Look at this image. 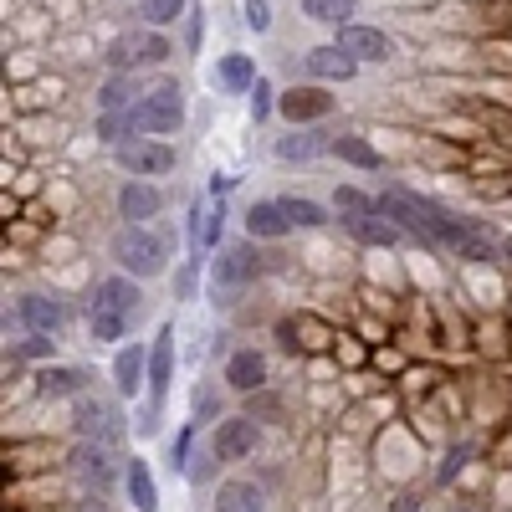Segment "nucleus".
<instances>
[{
	"instance_id": "1",
	"label": "nucleus",
	"mask_w": 512,
	"mask_h": 512,
	"mask_svg": "<svg viewBox=\"0 0 512 512\" xmlns=\"http://www.w3.org/2000/svg\"><path fill=\"white\" fill-rule=\"evenodd\" d=\"M139 308V287L134 277H103L93 303H88V323H93V338L98 344H113V338H123L128 318H134Z\"/></svg>"
},
{
	"instance_id": "2",
	"label": "nucleus",
	"mask_w": 512,
	"mask_h": 512,
	"mask_svg": "<svg viewBox=\"0 0 512 512\" xmlns=\"http://www.w3.org/2000/svg\"><path fill=\"white\" fill-rule=\"evenodd\" d=\"M113 256L128 277H159L164 272V241L149 236L144 226H123L113 236Z\"/></svg>"
},
{
	"instance_id": "3",
	"label": "nucleus",
	"mask_w": 512,
	"mask_h": 512,
	"mask_svg": "<svg viewBox=\"0 0 512 512\" xmlns=\"http://www.w3.org/2000/svg\"><path fill=\"white\" fill-rule=\"evenodd\" d=\"M180 118H185V98H180L175 82H159V88H149V93L139 98V108H134V128H139V134H175Z\"/></svg>"
},
{
	"instance_id": "4",
	"label": "nucleus",
	"mask_w": 512,
	"mask_h": 512,
	"mask_svg": "<svg viewBox=\"0 0 512 512\" xmlns=\"http://www.w3.org/2000/svg\"><path fill=\"white\" fill-rule=\"evenodd\" d=\"M118 159H123V169H134V175H169V169H175V149L164 139H123Z\"/></svg>"
},
{
	"instance_id": "5",
	"label": "nucleus",
	"mask_w": 512,
	"mask_h": 512,
	"mask_svg": "<svg viewBox=\"0 0 512 512\" xmlns=\"http://www.w3.org/2000/svg\"><path fill=\"white\" fill-rule=\"evenodd\" d=\"M256 420L251 415H231V420H221L216 425V436H210V451H216V461H241V456H251L256 451Z\"/></svg>"
},
{
	"instance_id": "6",
	"label": "nucleus",
	"mask_w": 512,
	"mask_h": 512,
	"mask_svg": "<svg viewBox=\"0 0 512 512\" xmlns=\"http://www.w3.org/2000/svg\"><path fill=\"white\" fill-rule=\"evenodd\" d=\"M169 57V41L164 36H123L113 47V67H159Z\"/></svg>"
},
{
	"instance_id": "7",
	"label": "nucleus",
	"mask_w": 512,
	"mask_h": 512,
	"mask_svg": "<svg viewBox=\"0 0 512 512\" xmlns=\"http://www.w3.org/2000/svg\"><path fill=\"white\" fill-rule=\"evenodd\" d=\"M77 431L88 436V441H103V446H118L123 441V415L113 410V405H103V400H93V405H82V415H77Z\"/></svg>"
},
{
	"instance_id": "8",
	"label": "nucleus",
	"mask_w": 512,
	"mask_h": 512,
	"mask_svg": "<svg viewBox=\"0 0 512 512\" xmlns=\"http://www.w3.org/2000/svg\"><path fill=\"white\" fill-rule=\"evenodd\" d=\"M169 374H175V328H159L154 354H149V395H154V405L169 395Z\"/></svg>"
},
{
	"instance_id": "9",
	"label": "nucleus",
	"mask_w": 512,
	"mask_h": 512,
	"mask_svg": "<svg viewBox=\"0 0 512 512\" xmlns=\"http://www.w3.org/2000/svg\"><path fill=\"white\" fill-rule=\"evenodd\" d=\"M338 47H344L354 62H384V57H390V36L374 31V26H344Z\"/></svg>"
},
{
	"instance_id": "10",
	"label": "nucleus",
	"mask_w": 512,
	"mask_h": 512,
	"mask_svg": "<svg viewBox=\"0 0 512 512\" xmlns=\"http://www.w3.org/2000/svg\"><path fill=\"white\" fill-rule=\"evenodd\" d=\"M21 323H26L31 333L57 338V333H62V323H67V308L57 303V297H21Z\"/></svg>"
},
{
	"instance_id": "11",
	"label": "nucleus",
	"mask_w": 512,
	"mask_h": 512,
	"mask_svg": "<svg viewBox=\"0 0 512 512\" xmlns=\"http://www.w3.org/2000/svg\"><path fill=\"white\" fill-rule=\"evenodd\" d=\"M256 267H262V262H256L251 246H226V251L216 256V282H221V287H241V282L256 277Z\"/></svg>"
},
{
	"instance_id": "12",
	"label": "nucleus",
	"mask_w": 512,
	"mask_h": 512,
	"mask_svg": "<svg viewBox=\"0 0 512 512\" xmlns=\"http://www.w3.org/2000/svg\"><path fill=\"white\" fill-rule=\"evenodd\" d=\"M82 390H88V374H82V369L52 364V369H41V374H36V395H47V400H62V395H82Z\"/></svg>"
},
{
	"instance_id": "13",
	"label": "nucleus",
	"mask_w": 512,
	"mask_h": 512,
	"mask_svg": "<svg viewBox=\"0 0 512 512\" xmlns=\"http://www.w3.org/2000/svg\"><path fill=\"white\" fill-rule=\"evenodd\" d=\"M344 226H349L359 241H369V246H400V236H405L390 216H379V205L369 210V216H349Z\"/></svg>"
},
{
	"instance_id": "14",
	"label": "nucleus",
	"mask_w": 512,
	"mask_h": 512,
	"mask_svg": "<svg viewBox=\"0 0 512 512\" xmlns=\"http://www.w3.org/2000/svg\"><path fill=\"white\" fill-rule=\"evenodd\" d=\"M303 67L313 72V77H333V82H349L354 77V57L344 52V47H313L308 57H303Z\"/></svg>"
},
{
	"instance_id": "15",
	"label": "nucleus",
	"mask_w": 512,
	"mask_h": 512,
	"mask_svg": "<svg viewBox=\"0 0 512 512\" xmlns=\"http://www.w3.org/2000/svg\"><path fill=\"white\" fill-rule=\"evenodd\" d=\"M246 231H251V241H256V236H287L292 221H287L282 200H256V205L246 210Z\"/></svg>"
},
{
	"instance_id": "16",
	"label": "nucleus",
	"mask_w": 512,
	"mask_h": 512,
	"mask_svg": "<svg viewBox=\"0 0 512 512\" xmlns=\"http://www.w3.org/2000/svg\"><path fill=\"white\" fill-rule=\"evenodd\" d=\"M328 108H333V98H328V93H318V88H292V93H282V113H287L292 123L323 118Z\"/></svg>"
},
{
	"instance_id": "17",
	"label": "nucleus",
	"mask_w": 512,
	"mask_h": 512,
	"mask_svg": "<svg viewBox=\"0 0 512 512\" xmlns=\"http://www.w3.org/2000/svg\"><path fill=\"white\" fill-rule=\"evenodd\" d=\"M123 487H128V497H134V507L139 512H154L159 507V492H154V477H149V461H128L123 466Z\"/></svg>"
},
{
	"instance_id": "18",
	"label": "nucleus",
	"mask_w": 512,
	"mask_h": 512,
	"mask_svg": "<svg viewBox=\"0 0 512 512\" xmlns=\"http://www.w3.org/2000/svg\"><path fill=\"white\" fill-rule=\"evenodd\" d=\"M262 379H267V364H262V354H256V349L231 354V364H226V384H231V390H256Z\"/></svg>"
},
{
	"instance_id": "19",
	"label": "nucleus",
	"mask_w": 512,
	"mask_h": 512,
	"mask_svg": "<svg viewBox=\"0 0 512 512\" xmlns=\"http://www.w3.org/2000/svg\"><path fill=\"white\" fill-rule=\"evenodd\" d=\"M118 210H123L128 221H144V216H154V210H159V190L144 185V180L123 185V190H118Z\"/></svg>"
},
{
	"instance_id": "20",
	"label": "nucleus",
	"mask_w": 512,
	"mask_h": 512,
	"mask_svg": "<svg viewBox=\"0 0 512 512\" xmlns=\"http://www.w3.org/2000/svg\"><path fill=\"white\" fill-rule=\"evenodd\" d=\"M113 379H118V395H139V384L149 379V374H144V349H139V344H134V349H118Z\"/></svg>"
},
{
	"instance_id": "21",
	"label": "nucleus",
	"mask_w": 512,
	"mask_h": 512,
	"mask_svg": "<svg viewBox=\"0 0 512 512\" xmlns=\"http://www.w3.org/2000/svg\"><path fill=\"white\" fill-rule=\"evenodd\" d=\"M216 512H267L262 507V492H256V482H226L216 492Z\"/></svg>"
},
{
	"instance_id": "22",
	"label": "nucleus",
	"mask_w": 512,
	"mask_h": 512,
	"mask_svg": "<svg viewBox=\"0 0 512 512\" xmlns=\"http://www.w3.org/2000/svg\"><path fill=\"white\" fill-rule=\"evenodd\" d=\"M77 466H82V477H88L93 487H108V477H113V456H108V446H103V441H93V446H82Z\"/></svg>"
},
{
	"instance_id": "23",
	"label": "nucleus",
	"mask_w": 512,
	"mask_h": 512,
	"mask_svg": "<svg viewBox=\"0 0 512 512\" xmlns=\"http://www.w3.org/2000/svg\"><path fill=\"white\" fill-rule=\"evenodd\" d=\"M282 210H287V221H292V226H328V210H323V205H313V200L287 195V200H282Z\"/></svg>"
},
{
	"instance_id": "24",
	"label": "nucleus",
	"mask_w": 512,
	"mask_h": 512,
	"mask_svg": "<svg viewBox=\"0 0 512 512\" xmlns=\"http://www.w3.org/2000/svg\"><path fill=\"white\" fill-rule=\"evenodd\" d=\"M216 236H221V200L195 210V246H200V251H205V246H216Z\"/></svg>"
},
{
	"instance_id": "25",
	"label": "nucleus",
	"mask_w": 512,
	"mask_h": 512,
	"mask_svg": "<svg viewBox=\"0 0 512 512\" xmlns=\"http://www.w3.org/2000/svg\"><path fill=\"white\" fill-rule=\"evenodd\" d=\"M221 82H226L231 93H251V88H256V72H251L246 57H226V62H221Z\"/></svg>"
},
{
	"instance_id": "26",
	"label": "nucleus",
	"mask_w": 512,
	"mask_h": 512,
	"mask_svg": "<svg viewBox=\"0 0 512 512\" xmlns=\"http://www.w3.org/2000/svg\"><path fill=\"white\" fill-rule=\"evenodd\" d=\"M303 11H308L313 21L338 26V21H349V16H354V0H303Z\"/></svg>"
},
{
	"instance_id": "27",
	"label": "nucleus",
	"mask_w": 512,
	"mask_h": 512,
	"mask_svg": "<svg viewBox=\"0 0 512 512\" xmlns=\"http://www.w3.org/2000/svg\"><path fill=\"white\" fill-rule=\"evenodd\" d=\"M333 149H338V159H349V164H359V169H379V149H369V144L354 139V134H349V139H338Z\"/></svg>"
},
{
	"instance_id": "28",
	"label": "nucleus",
	"mask_w": 512,
	"mask_h": 512,
	"mask_svg": "<svg viewBox=\"0 0 512 512\" xmlns=\"http://www.w3.org/2000/svg\"><path fill=\"white\" fill-rule=\"evenodd\" d=\"M333 210H338V221H349V216H369L374 200H369V195H359L354 185H344V190L333 195Z\"/></svg>"
},
{
	"instance_id": "29",
	"label": "nucleus",
	"mask_w": 512,
	"mask_h": 512,
	"mask_svg": "<svg viewBox=\"0 0 512 512\" xmlns=\"http://www.w3.org/2000/svg\"><path fill=\"white\" fill-rule=\"evenodd\" d=\"M185 11V0H139V16L149 21V26H169Z\"/></svg>"
},
{
	"instance_id": "30",
	"label": "nucleus",
	"mask_w": 512,
	"mask_h": 512,
	"mask_svg": "<svg viewBox=\"0 0 512 512\" xmlns=\"http://www.w3.org/2000/svg\"><path fill=\"white\" fill-rule=\"evenodd\" d=\"M318 149H323V139H313V134H297V139H282V144H277L282 159H313Z\"/></svg>"
},
{
	"instance_id": "31",
	"label": "nucleus",
	"mask_w": 512,
	"mask_h": 512,
	"mask_svg": "<svg viewBox=\"0 0 512 512\" xmlns=\"http://www.w3.org/2000/svg\"><path fill=\"white\" fill-rule=\"evenodd\" d=\"M118 108H139V103H134V93H128V82H123V77H113L108 88H103V113H118Z\"/></svg>"
},
{
	"instance_id": "32",
	"label": "nucleus",
	"mask_w": 512,
	"mask_h": 512,
	"mask_svg": "<svg viewBox=\"0 0 512 512\" xmlns=\"http://www.w3.org/2000/svg\"><path fill=\"white\" fill-rule=\"evenodd\" d=\"M482 123L492 128L497 139H507V144H512V113H502V108H482Z\"/></svg>"
},
{
	"instance_id": "33",
	"label": "nucleus",
	"mask_w": 512,
	"mask_h": 512,
	"mask_svg": "<svg viewBox=\"0 0 512 512\" xmlns=\"http://www.w3.org/2000/svg\"><path fill=\"white\" fill-rule=\"evenodd\" d=\"M246 26L251 31H267L272 26V6H267V0H246Z\"/></svg>"
},
{
	"instance_id": "34",
	"label": "nucleus",
	"mask_w": 512,
	"mask_h": 512,
	"mask_svg": "<svg viewBox=\"0 0 512 512\" xmlns=\"http://www.w3.org/2000/svg\"><path fill=\"white\" fill-rule=\"evenodd\" d=\"M267 108H272V88H267L262 77H256V88H251V113H256V118H267Z\"/></svg>"
},
{
	"instance_id": "35",
	"label": "nucleus",
	"mask_w": 512,
	"mask_h": 512,
	"mask_svg": "<svg viewBox=\"0 0 512 512\" xmlns=\"http://www.w3.org/2000/svg\"><path fill=\"white\" fill-rule=\"evenodd\" d=\"M507 251H512V241H507Z\"/></svg>"
}]
</instances>
